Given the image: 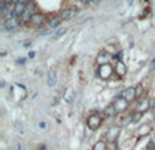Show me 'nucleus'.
Returning <instances> with one entry per match:
<instances>
[{
	"mask_svg": "<svg viewBox=\"0 0 155 150\" xmlns=\"http://www.w3.org/2000/svg\"><path fill=\"white\" fill-rule=\"evenodd\" d=\"M128 3H129V4H131V3H132V0H128Z\"/></svg>",
	"mask_w": 155,
	"mask_h": 150,
	"instance_id": "obj_33",
	"label": "nucleus"
},
{
	"mask_svg": "<svg viewBox=\"0 0 155 150\" xmlns=\"http://www.w3.org/2000/svg\"><path fill=\"white\" fill-rule=\"evenodd\" d=\"M101 123H102V119H101V116L98 113H91L89 117H87V127L92 131L98 130Z\"/></svg>",
	"mask_w": 155,
	"mask_h": 150,
	"instance_id": "obj_3",
	"label": "nucleus"
},
{
	"mask_svg": "<svg viewBox=\"0 0 155 150\" xmlns=\"http://www.w3.org/2000/svg\"><path fill=\"white\" fill-rule=\"evenodd\" d=\"M78 12H79V8L69 7V8H65V10H63L61 12H60L59 16L61 18V21H69V19H72Z\"/></svg>",
	"mask_w": 155,
	"mask_h": 150,
	"instance_id": "obj_6",
	"label": "nucleus"
},
{
	"mask_svg": "<svg viewBox=\"0 0 155 150\" xmlns=\"http://www.w3.org/2000/svg\"><path fill=\"white\" fill-rule=\"evenodd\" d=\"M60 22H61V18H60V16H54V18L49 19V22H48V25H46V26L52 27V29H59Z\"/></svg>",
	"mask_w": 155,
	"mask_h": 150,
	"instance_id": "obj_15",
	"label": "nucleus"
},
{
	"mask_svg": "<svg viewBox=\"0 0 155 150\" xmlns=\"http://www.w3.org/2000/svg\"><path fill=\"white\" fill-rule=\"evenodd\" d=\"M146 150H155V139H151V141L147 143Z\"/></svg>",
	"mask_w": 155,
	"mask_h": 150,
	"instance_id": "obj_22",
	"label": "nucleus"
},
{
	"mask_svg": "<svg viewBox=\"0 0 155 150\" xmlns=\"http://www.w3.org/2000/svg\"><path fill=\"white\" fill-rule=\"evenodd\" d=\"M118 134H120V128L113 125V127H110L108 130V139L110 142H114L117 139V136H118Z\"/></svg>",
	"mask_w": 155,
	"mask_h": 150,
	"instance_id": "obj_10",
	"label": "nucleus"
},
{
	"mask_svg": "<svg viewBox=\"0 0 155 150\" xmlns=\"http://www.w3.org/2000/svg\"><path fill=\"white\" fill-rule=\"evenodd\" d=\"M19 23H21V18H18V16H14V18H5L4 21H3L2 29L4 30V32H12V30H15L16 27L19 26Z\"/></svg>",
	"mask_w": 155,
	"mask_h": 150,
	"instance_id": "obj_1",
	"label": "nucleus"
},
{
	"mask_svg": "<svg viewBox=\"0 0 155 150\" xmlns=\"http://www.w3.org/2000/svg\"><path fill=\"white\" fill-rule=\"evenodd\" d=\"M34 10H35V7H34V4H33L31 2H29L26 4V10H24V12H23V15L21 16V23H30V21H31V16L34 15Z\"/></svg>",
	"mask_w": 155,
	"mask_h": 150,
	"instance_id": "obj_2",
	"label": "nucleus"
},
{
	"mask_svg": "<svg viewBox=\"0 0 155 150\" xmlns=\"http://www.w3.org/2000/svg\"><path fill=\"white\" fill-rule=\"evenodd\" d=\"M141 93H143V87H141V86H137V87H136V97H139Z\"/></svg>",
	"mask_w": 155,
	"mask_h": 150,
	"instance_id": "obj_24",
	"label": "nucleus"
},
{
	"mask_svg": "<svg viewBox=\"0 0 155 150\" xmlns=\"http://www.w3.org/2000/svg\"><path fill=\"white\" fill-rule=\"evenodd\" d=\"M18 3H21V4H27L29 0H18Z\"/></svg>",
	"mask_w": 155,
	"mask_h": 150,
	"instance_id": "obj_29",
	"label": "nucleus"
},
{
	"mask_svg": "<svg viewBox=\"0 0 155 150\" xmlns=\"http://www.w3.org/2000/svg\"><path fill=\"white\" fill-rule=\"evenodd\" d=\"M79 2H80L82 4H90V3H91V0H79Z\"/></svg>",
	"mask_w": 155,
	"mask_h": 150,
	"instance_id": "obj_28",
	"label": "nucleus"
},
{
	"mask_svg": "<svg viewBox=\"0 0 155 150\" xmlns=\"http://www.w3.org/2000/svg\"><path fill=\"white\" fill-rule=\"evenodd\" d=\"M44 22H45V15L41 12H35L34 15L31 16V21H30V23L33 25V26H42Z\"/></svg>",
	"mask_w": 155,
	"mask_h": 150,
	"instance_id": "obj_9",
	"label": "nucleus"
},
{
	"mask_svg": "<svg viewBox=\"0 0 155 150\" xmlns=\"http://www.w3.org/2000/svg\"><path fill=\"white\" fill-rule=\"evenodd\" d=\"M64 100H65V102H72V100H73L72 90H67V92L64 93Z\"/></svg>",
	"mask_w": 155,
	"mask_h": 150,
	"instance_id": "obj_17",
	"label": "nucleus"
},
{
	"mask_svg": "<svg viewBox=\"0 0 155 150\" xmlns=\"http://www.w3.org/2000/svg\"><path fill=\"white\" fill-rule=\"evenodd\" d=\"M109 149H110V150H117V147H116V143H114V142H111V143L109 145Z\"/></svg>",
	"mask_w": 155,
	"mask_h": 150,
	"instance_id": "obj_26",
	"label": "nucleus"
},
{
	"mask_svg": "<svg viewBox=\"0 0 155 150\" xmlns=\"http://www.w3.org/2000/svg\"><path fill=\"white\" fill-rule=\"evenodd\" d=\"M114 71H116V74L118 76H124L125 74H127V67H125V64L122 62H118L116 64V68H114Z\"/></svg>",
	"mask_w": 155,
	"mask_h": 150,
	"instance_id": "obj_11",
	"label": "nucleus"
},
{
	"mask_svg": "<svg viewBox=\"0 0 155 150\" xmlns=\"http://www.w3.org/2000/svg\"><path fill=\"white\" fill-rule=\"evenodd\" d=\"M34 56H35L34 52H30V53H29V57H34Z\"/></svg>",
	"mask_w": 155,
	"mask_h": 150,
	"instance_id": "obj_31",
	"label": "nucleus"
},
{
	"mask_svg": "<svg viewBox=\"0 0 155 150\" xmlns=\"http://www.w3.org/2000/svg\"><path fill=\"white\" fill-rule=\"evenodd\" d=\"M113 105H114V108H116V111H117V113H121V112H124L125 109L128 108V105H129V102H128L125 98H122L121 97V94L120 95H117L116 97V100L113 101Z\"/></svg>",
	"mask_w": 155,
	"mask_h": 150,
	"instance_id": "obj_5",
	"label": "nucleus"
},
{
	"mask_svg": "<svg viewBox=\"0 0 155 150\" xmlns=\"http://www.w3.org/2000/svg\"><path fill=\"white\" fill-rule=\"evenodd\" d=\"M40 128H44V130H45V128H46V123L45 122H40Z\"/></svg>",
	"mask_w": 155,
	"mask_h": 150,
	"instance_id": "obj_27",
	"label": "nucleus"
},
{
	"mask_svg": "<svg viewBox=\"0 0 155 150\" xmlns=\"http://www.w3.org/2000/svg\"><path fill=\"white\" fill-rule=\"evenodd\" d=\"M151 111H152V113L155 115V98L151 101Z\"/></svg>",
	"mask_w": 155,
	"mask_h": 150,
	"instance_id": "obj_25",
	"label": "nucleus"
},
{
	"mask_svg": "<svg viewBox=\"0 0 155 150\" xmlns=\"http://www.w3.org/2000/svg\"><path fill=\"white\" fill-rule=\"evenodd\" d=\"M52 32H54V29H52V27L46 26V27H44V29L40 32V35H46V34H49V33H52Z\"/></svg>",
	"mask_w": 155,
	"mask_h": 150,
	"instance_id": "obj_20",
	"label": "nucleus"
},
{
	"mask_svg": "<svg viewBox=\"0 0 155 150\" xmlns=\"http://www.w3.org/2000/svg\"><path fill=\"white\" fill-rule=\"evenodd\" d=\"M151 70H155V59H154V62L151 63Z\"/></svg>",
	"mask_w": 155,
	"mask_h": 150,
	"instance_id": "obj_30",
	"label": "nucleus"
},
{
	"mask_svg": "<svg viewBox=\"0 0 155 150\" xmlns=\"http://www.w3.org/2000/svg\"><path fill=\"white\" fill-rule=\"evenodd\" d=\"M65 33H67V29H65V27H59V29H56V32H54V38L63 37Z\"/></svg>",
	"mask_w": 155,
	"mask_h": 150,
	"instance_id": "obj_18",
	"label": "nucleus"
},
{
	"mask_svg": "<svg viewBox=\"0 0 155 150\" xmlns=\"http://www.w3.org/2000/svg\"><path fill=\"white\" fill-rule=\"evenodd\" d=\"M92 150H108V146L105 145V142H97L92 147Z\"/></svg>",
	"mask_w": 155,
	"mask_h": 150,
	"instance_id": "obj_19",
	"label": "nucleus"
},
{
	"mask_svg": "<svg viewBox=\"0 0 155 150\" xmlns=\"http://www.w3.org/2000/svg\"><path fill=\"white\" fill-rule=\"evenodd\" d=\"M24 63V59H22V60H18V64H23Z\"/></svg>",
	"mask_w": 155,
	"mask_h": 150,
	"instance_id": "obj_32",
	"label": "nucleus"
},
{
	"mask_svg": "<svg viewBox=\"0 0 155 150\" xmlns=\"http://www.w3.org/2000/svg\"><path fill=\"white\" fill-rule=\"evenodd\" d=\"M113 71H114V68L111 67L110 64H103V65H101L99 68H98V71H97V74H98V76H99L101 79H109L111 76V74H113Z\"/></svg>",
	"mask_w": 155,
	"mask_h": 150,
	"instance_id": "obj_4",
	"label": "nucleus"
},
{
	"mask_svg": "<svg viewBox=\"0 0 155 150\" xmlns=\"http://www.w3.org/2000/svg\"><path fill=\"white\" fill-rule=\"evenodd\" d=\"M57 82V74L54 70H50L48 74V85L49 86H54Z\"/></svg>",
	"mask_w": 155,
	"mask_h": 150,
	"instance_id": "obj_12",
	"label": "nucleus"
},
{
	"mask_svg": "<svg viewBox=\"0 0 155 150\" xmlns=\"http://www.w3.org/2000/svg\"><path fill=\"white\" fill-rule=\"evenodd\" d=\"M150 108V101L148 100H143V101H140V104H139V106H137V112H146L147 109Z\"/></svg>",
	"mask_w": 155,
	"mask_h": 150,
	"instance_id": "obj_16",
	"label": "nucleus"
},
{
	"mask_svg": "<svg viewBox=\"0 0 155 150\" xmlns=\"http://www.w3.org/2000/svg\"><path fill=\"white\" fill-rule=\"evenodd\" d=\"M113 59L116 60L117 63H118V62H121V52H116V53L113 55Z\"/></svg>",
	"mask_w": 155,
	"mask_h": 150,
	"instance_id": "obj_23",
	"label": "nucleus"
},
{
	"mask_svg": "<svg viewBox=\"0 0 155 150\" xmlns=\"http://www.w3.org/2000/svg\"><path fill=\"white\" fill-rule=\"evenodd\" d=\"M14 7H15V15L18 16V18H21V16L23 15L24 10H26V4H21V3H16V4H14Z\"/></svg>",
	"mask_w": 155,
	"mask_h": 150,
	"instance_id": "obj_14",
	"label": "nucleus"
},
{
	"mask_svg": "<svg viewBox=\"0 0 155 150\" xmlns=\"http://www.w3.org/2000/svg\"><path fill=\"white\" fill-rule=\"evenodd\" d=\"M111 55L109 53L108 51H101L99 53H98V56H97V63L99 65H103V64H109V62H110V59H111Z\"/></svg>",
	"mask_w": 155,
	"mask_h": 150,
	"instance_id": "obj_7",
	"label": "nucleus"
},
{
	"mask_svg": "<svg viewBox=\"0 0 155 150\" xmlns=\"http://www.w3.org/2000/svg\"><path fill=\"white\" fill-rule=\"evenodd\" d=\"M121 97L125 98L128 102H131V101H133L136 98V89L135 87H128L121 93Z\"/></svg>",
	"mask_w": 155,
	"mask_h": 150,
	"instance_id": "obj_8",
	"label": "nucleus"
},
{
	"mask_svg": "<svg viewBox=\"0 0 155 150\" xmlns=\"http://www.w3.org/2000/svg\"><path fill=\"white\" fill-rule=\"evenodd\" d=\"M143 116V113L141 112H136L135 115H133L132 117H131V123H136V122H139V119Z\"/></svg>",
	"mask_w": 155,
	"mask_h": 150,
	"instance_id": "obj_21",
	"label": "nucleus"
},
{
	"mask_svg": "<svg viewBox=\"0 0 155 150\" xmlns=\"http://www.w3.org/2000/svg\"><path fill=\"white\" fill-rule=\"evenodd\" d=\"M116 113H117V111H116V108H114L113 102H111L110 105H108V106H106V108H105V111H103V115H105L106 117H113Z\"/></svg>",
	"mask_w": 155,
	"mask_h": 150,
	"instance_id": "obj_13",
	"label": "nucleus"
}]
</instances>
